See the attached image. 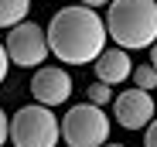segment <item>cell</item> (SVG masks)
Here are the masks:
<instances>
[{"instance_id":"obj_1","label":"cell","mask_w":157,"mask_h":147,"mask_svg":"<svg viewBox=\"0 0 157 147\" xmlns=\"http://www.w3.org/2000/svg\"><path fill=\"white\" fill-rule=\"evenodd\" d=\"M106 34L109 28H102V17L96 10H89L86 4H72L62 7L48 24V44L51 55L65 65H89L106 52Z\"/></svg>"},{"instance_id":"obj_2","label":"cell","mask_w":157,"mask_h":147,"mask_svg":"<svg viewBox=\"0 0 157 147\" xmlns=\"http://www.w3.org/2000/svg\"><path fill=\"white\" fill-rule=\"evenodd\" d=\"M109 38L120 48H150L157 44V0H113L106 10Z\"/></svg>"},{"instance_id":"obj_3","label":"cell","mask_w":157,"mask_h":147,"mask_svg":"<svg viewBox=\"0 0 157 147\" xmlns=\"http://www.w3.org/2000/svg\"><path fill=\"white\" fill-rule=\"evenodd\" d=\"M62 137V127L51 106H21L10 116V144L14 147H55Z\"/></svg>"},{"instance_id":"obj_4","label":"cell","mask_w":157,"mask_h":147,"mask_svg":"<svg viewBox=\"0 0 157 147\" xmlns=\"http://www.w3.org/2000/svg\"><path fill=\"white\" fill-rule=\"evenodd\" d=\"M62 140L68 147H106L109 140V116L96 103L72 106L62 120Z\"/></svg>"},{"instance_id":"obj_5","label":"cell","mask_w":157,"mask_h":147,"mask_svg":"<svg viewBox=\"0 0 157 147\" xmlns=\"http://www.w3.org/2000/svg\"><path fill=\"white\" fill-rule=\"evenodd\" d=\"M7 55H10V62L14 65H21V68H31V65H41L44 58H48V52H51V44H48V34L38 28V24H31V21H24V24H17V28H10V34H7Z\"/></svg>"},{"instance_id":"obj_6","label":"cell","mask_w":157,"mask_h":147,"mask_svg":"<svg viewBox=\"0 0 157 147\" xmlns=\"http://www.w3.org/2000/svg\"><path fill=\"white\" fill-rule=\"evenodd\" d=\"M113 113H116V120H120V127L140 130V127L154 123V99H150L147 89H126V92L116 96Z\"/></svg>"},{"instance_id":"obj_7","label":"cell","mask_w":157,"mask_h":147,"mask_svg":"<svg viewBox=\"0 0 157 147\" xmlns=\"http://www.w3.org/2000/svg\"><path fill=\"white\" fill-rule=\"evenodd\" d=\"M68 92H72V75H68L65 68L48 65V68H38L34 79H31V96H34L41 106H58V103H65Z\"/></svg>"},{"instance_id":"obj_8","label":"cell","mask_w":157,"mask_h":147,"mask_svg":"<svg viewBox=\"0 0 157 147\" xmlns=\"http://www.w3.org/2000/svg\"><path fill=\"white\" fill-rule=\"evenodd\" d=\"M92 68H96L99 82L116 86V82L130 79V72H133V62H130L126 48H109V52H102V55L96 58V65H92Z\"/></svg>"},{"instance_id":"obj_9","label":"cell","mask_w":157,"mask_h":147,"mask_svg":"<svg viewBox=\"0 0 157 147\" xmlns=\"http://www.w3.org/2000/svg\"><path fill=\"white\" fill-rule=\"evenodd\" d=\"M31 10V0H0V28H17L24 24Z\"/></svg>"},{"instance_id":"obj_10","label":"cell","mask_w":157,"mask_h":147,"mask_svg":"<svg viewBox=\"0 0 157 147\" xmlns=\"http://www.w3.org/2000/svg\"><path fill=\"white\" fill-rule=\"evenodd\" d=\"M133 82H137V89H147L150 92L157 86V68L154 65H137L133 68Z\"/></svg>"},{"instance_id":"obj_11","label":"cell","mask_w":157,"mask_h":147,"mask_svg":"<svg viewBox=\"0 0 157 147\" xmlns=\"http://www.w3.org/2000/svg\"><path fill=\"white\" fill-rule=\"evenodd\" d=\"M86 92H89V103H96V106H106V103L113 99V89H109L106 82H99V79H96Z\"/></svg>"},{"instance_id":"obj_12","label":"cell","mask_w":157,"mask_h":147,"mask_svg":"<svg viewBox=\"0 0 157 147\" xmlns=\"http://www.w3.org/2000/svg\"><path fill=\"white\" fill-rule=\"evenodd\" d=\"M7 68H10V55H7V44H0V82L7 79Z\"/></svg>"},{"instance_id":"obj_13","label":"cell","mask_w":157,"mask_h":147,"mask_svg":"<svg viewBox=\"0 0 157 147\" xmlns=\"http://www.w3.org/2000/svg\"><path fill=\"white\" fill-rule=\"evenodd\" d=\"M10 137V120H7V113L0 110V147H4V140Z\"/></svg>"},{"instance_id":"obj_14","label":"cell","mask_w":157,"mask_h":147,"mask_svg":"<svg viewBox=\"0 0 157 147\" xmlns=\"http://www.w3.org/2000/svg\"><path fill=\"white\" fill-rule=\"evenodd\" d=\"M144 147H157V120L147 127V133H144Z\"/></svg>"},{"instance_id":"obj_15","label":"cell","mask_w":157,"mask_h":147,"mask_svg":"<svg viewBox=\"0 0 157 147\" xmlns=\"http://www.w3.org/2000/svg\"><path fill=\"white\" fill-rule=\"evenodd\" d=\"M78 4H86V7H102V4H113V0H78Z\"/></svg>"},{"instance_id":"obj_16","label":"cell","mask_w":157,"mask_h":147,"mask_svg":"<svg viewBox=\"0 0 157 147\" xmlns=\"http://www.w3.org/2000/svg\"><path fill=\"white\" fill-rule=\"evenodd\" d=\"M150 65H154V68H157V44H154V48H150Z\"/></svg>"},{"instance_id":"obj_17","label":"cell","mask_w":157,"mask_h":147,"mask_svg":"<svg viewBox=\"0 0 157 147\" xmlns=\"http://www.w3.org/2000/svg\"><path fill=\"white\" fill-rule=\"evenodd\" d=\"M106 147H123V144H106Z\"/></svg>"}]
</instances>
